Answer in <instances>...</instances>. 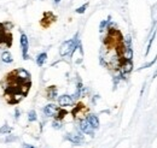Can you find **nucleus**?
<instances>
[{"label":"nucleus","mask_w":157,"mask_h":148,"mask_svg":"<svg viewBox=\"0 0 157 148\" xmlns=\"http://www.w3.org/2000/svg\"><path fill=\"white\" fill-rule=\"evenodd\" d=\"M78 40H77V36H75L74 39H70L68 41H64L59 48V54L62 57H65V55H69V54H73L76 48L78 47Z\"/></svg>","instance_id":"f257e3e1"},{"label":"nucleus","mask_w":157,"mask_h":148,"mask_svg":"<svg viewBox=\"0 0 157 148\" xmlns=\"http://www.w3.org/2000/svg\"><path fill=\"white\" fill-rule=\"evenodd\" d=\"M30 74H29L24 69H18L15 72V81L21 83V84H25V83H30Z\"/></svg>","instance_id":"f03ea898"},{"label":"nucleus","mask_w":157,"mask_h":148,"mask_svg":"<svg viewBox=\"0 0 157 148\" xmlns=\"http://www.w3.org/2000/svg\"><path fill=\"white\" fill-rule=\"evenodd\" d=\"M19 43H21V48H22V58L24 60H28L29 58V41H28V37L24 33H21V39H19Z\"/></svg>","instance_id":"7ed1b4c3"},{"label":"nucleus","mask_w":157,"mask_h":148,"mask_svg":"<svg viewBox=\"0 0 157 148\" xmlns=\"http://www.w3.org/2000/svg\"><path fill=\"white\" fill-rule=\"evenodd\" d=\"M78 128H80V130L83 134L90 135V136H94V129H93V126L87 122V119H81L80 123H78Z\"/></svg>","instance_id":"20e7f679"},{"label":"nucleus","mask_w":157,"mask_h":148,"mask_svg":"<svg viewBox=\"0 0 157 148\" xmlns=\"http://www.w3.org/2000/svg\"><path fill=\"white\" fill-rule=\"evenodd\" d=\"M66 140L68 141H70L73 144H82L85 142V137L82 134L80 133H76V134H68L66 136Z\"/></svg>","instance_id":"39448f33"},{"label":"nucleus","mask_w":157,"mask_h":148,"mask_svg":"<svg viewBox=\"0 0 157 148\" xmlns=\"http://www.w3.org/2000/svg\"><path fill=\"white\" fill-rule=\"evenodd\" d=\"M58 104H59L61 107H68V106H71L74 104V97L71 95H68V94H63L58 97Z\"/></svg>","instance_id":"423d86ee"},{"label":"nucleus","mask_w":157,"mask_h":148,"mask_svg":"<svg viewBox=\"0 0 157 148\" xmlns=\"http://www.w3.org/2000/svg\"><path fill=\"white\" fill-rule=\"evenodd\" d=\"M120 67H121L122 75H127V74L132 72V70H133V63H132V60H128V59H123L122 63L120 64Z\"/></svg>","instance_id":"0eeeda50"},{"label":"nucleus","mask_w":157,"mask_h":148,"mask_svg":"<svg viewBox=\"0 0 157 148\" xmlns=\"http://www.w3.org/2000/svg\"><path fill=\"white\" fill-rule=\"evenodd\" d=\"M57 111H58V107L54 104H48V105H46L42 108V112H44V114L46 117H53V116H56Z\"/></svg>","instance_id":"6e6552de"},{"label":"nucleus","mask_w":157,"mask_h":148,"mask_svg":"<svg viewBox=\"0 0 157 148\" xmlns=\"http://www.w3.org/2000/svg\"><path fill=\"white\" fill-rule=\"evenodd\" d=\"M86 119L93 126V129H98V128H99V119H98V117L95 114H88Z\"/></svg>","instance_id":"1a4fd4ad"},{"label":"nucleus","mask_w":157,"mask_h":148,"mask_svg":"<svg viewBox=\"0 0 157 148\" xmlns=\"http://www.w3.org/2000/svg\"><path fill=\"white\" fill-rule=\"evenodd\" d=\"M57 87L56 86H50L47 88L46 90V95H47V99H50V100H54V99L57 97Z\"/></svg>","instance_id":"9d476101"},{"label":"nucleus","mask_w":157,"mask_h":148,"mask_svg":"<svg viewBox=\"0 0 157 148\" xmlns=\"http://www.w3.org/2000/svg\"><path fill=\"white\" fill-rule=\"evenodd\" d=\"M1 62L5 63V64H10L13 62V58H12V54L10 53L8 51H5L1 53Z\"/></svg>","instance_id":"9b49d317"},{"label":"nucleus","mask_w":157,"mask_h":148,"mask_svg":"<svg viewBox=\"0 0 157 148\" xmlns=\"http://www.w3.org/2000/svg\"><path fill=\"white\" fill-rule=\"evenodd\" d=\"M46 60H47V53L46 52H42V53H40L36 57V64H37V66H40V67L44 66Z\"/></svg>","instance_id":"f8f14e48"},{"label":"nucleus","mask_w":157,"mask_h":148,"mask_svg":"<svg viewBox=\"0 0 157 148\" xmlns=\"http://www.w3.org/2000/svg\"><path fill=\"white\" fill-rule=\"evenodd\" d=\"M11 131H12V128L10 125H7V124H5V125H3L1 128H0V134L1 135H8Z\"/></svg>","instance_id":"ddd939ff"},{"label":"nucleus","mask_w":157,"mask_h":148,"mask_svg":"<svg viewBox=\"0 0 157 148\" xmlns=\"http://www.w3.org/2000/svg\"><path fill=\"white\" fill-rule=\"evenodd\" d=\"M37 121V116H36V112L34 111V110H32V111H29V113H28V122H36Z\"/></svg>","instance_id":"4468645a"},{"label":"nucleus","mask_w":157,"mask_h":148,"mask_svg":"<svg viewBox=\"0 0 157 148\" xmlns=\"http://www.w3.org/2000/svg\"><path fill=\"white\" fill-rule=\"evenodd\" d=\"M66 113H68V112H66L65 110H58V111H57V116H54V117H56L57 121H62L63 118L66 116Z\"/></svg>","instance_id":"2eb2a0df"},{"label":"nucleus","mask_w":157,"mask_h":148,"mask_svg":"<svg viewBox=\"0 0 157 148\" xmlns=\"http://www.w3.org/2000/svg\"><path fill=\"white\" fill-rule=\"evenodd\" d=\"M87 7H88V3L83 4V5L80 6V7H77V8L75 10V12L78 13V15H82V13H85V11H86V8H87Z\"/></svg>","instance_id":"dca6fc26"},{"label":"nucleus","mask_w":157,"mask_h":148,"mask_svg":"<svg viewBox=\"0 0 157 148\" xmlns=\"http://www.w3.org/2000/svg\"><path fill=\"white\" fill-rule=\"evenodd\" d=\"M155 35H156V30L153 32V35L150 37V41H149V45H148V48H146V53H145V55H148L149 54V52H150V48H151V45H152V41H153V39H155Z\"/></svg>","instance_id":"f3484780"},{"label":"nucleus","mask_w":157,"mask_h":148,"mask_svg":"<svg viewBox=\"0 0 157 148\" xmlns=\"http://www.w3.org/2000/svg\"><path fill=\"white\" fill-rule=\"evenodd\" d=\"M109 21H110V17L106 19V21H103V22H100V25H99V30L100 32H103L104 29L106 28V25H107V23H109Z\"/></svg>","instance_id":"a211bd4d"},{"label":"nucleus","mask_w":157,"mask_h":148,"mask_svg":"<svg viewBox=\"0 0 157 148\" xmlns=\"http://www.w3.org/2000/svg\"><path fill=\"white\" fill-rule=\"evenodd\" d=\"M52 126L54 128V129H57V130H58V129H61V128H62V123H61V121H57V119H56V121L52 123Z\"/></svg>","instance_id":"6ab92c4d"},{"label":"nucleus","mask_w":157,"mask_h":148,"mask_svg":"<svg viewBox=\"0 0 157 148\" xmlns=\"http://www.w3.org/2000/svg\"><path fill=\"white\" fill-rule=\"evenodd\" d=\"M81 108H82V105H81V104H78V105H77V107H75L74 110H73V114H74V116H76V113H77L78 111H80Z\"/></svg>","instance_id":"aec40b11"},{"label":"nucleus","mask_w":157,"mask_h":148,"mask_svg":"<svg viewBox=\"0 0 157 148\" xmlns=\"http://www.w3.org/2000/svg\"><path fill=\"white\" fill-rule=\"evenodd\" d=\"M23 148H36V147H34V146H32V144H28V143H24V144H23Z\"/></svg>","instance_id":"412c9836"},{"label":"nucleus","mask_w":157,"mask_h":148,"mask_svg":"<svg viewBox=\"0 0 157 148\" xmlns=\"http://www.w3.org/2000/svg\"><path fill=\"white\" fill-rule=\"evenodd\" d=\"M18 118H19V110L16 108V119H18Z\"/></svg>","instance_id":"4be33fe9"},{"label":"nucleus","mask_w":157,"mask_h":148,"mask_svg":"<svg viewBox=\"0 0 157 148\" xmlns=\"http://www.w3.org/2000/svg\"><path fill=\"white\" fill-rule=\"evenodd\" d=\"M53 1H54V4H59V3L62 1V0H53Z\"/></svg>","instance_id":"5701e85b"},{"label":"nucleus","mask_w":157,"mask_h":148,"mask_svg":"<svg viewBox=\"0 0 157 148\" xmlns=\"http://www.w3.org/2000/svg\"><path fill=\"white\" fill-rule=\"evenodd\" d=\"M156 77H157V71H156V74L153 75V78H156Z\"/></svg>","instance_id":"b1692460"}]
</instances>
